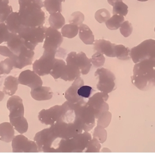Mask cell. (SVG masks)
I'll return each instance as SVG.
<instances>
[{
    "label": "cell",
    "mask_w": 155,
    "mask_h": 157,
    "mask_svg": "<svg viewBox=\"0 0 155 157\" xmlns=\"http://www.w3.org/2000/svg\"><path fill=\"white\" fill-rule=\"evenodd\" d=\"M62 105L65 109L64 113L49 128L58 137L68 140L84 132L74 122V109L69 101H65Z\"/></svg>",
    "instance_id": "6da1fadb"
},
{
    "label": "cell",
    "mask_w": 155,
    "mask_h": 157,
    "mask_svg": "<svg viewBox=\"0 0 155 157\" xmlns=\"http://www.w3.org/2000/svg\"><path fill=\"white\" fill-rule=\"evenodd\" d=\"M155 60H144L134 66L131 82L141 91H147L153 86Z\"/></svg>",
    "instance_id": "7a4b0ae2"
},
{
    "label": "cell",
    "mask_w": 155,
    "mask_h": 157,
    "mask_svg": "<svg viewBox=\"0 0 155 157\" xmlns=\"http://www.w3.org/2000/svg\"><path fill=\"white\" fill-rule=\"evenodd\" d=\"M87 101L85 100L76 104L70 102L74 109V121L84 132H89L95 126V114L93 109L87 104Z\"/></svg>",
    "instance_id": "3957f363"
},
{
    "label": "cell",
    "mask_w": 155,
    "mask_h": 157,
    "mask_svg": "<svg viewBox=\"0 0 155 157\" xmlns=\"http://www.w3.org/2000/svg\"><path fill=\"white\" fill-rule=\"evenodd\" d=\"M92 136L87 132L79 133L68 140L61 139L59 144L58 153H82L85 152Z\"/></svg>",
    "instance_id": "277c9868"
},
{
    "label": "cell",
    "mask_w": 155,
    "mask_h": 157,
    "mask_svg": "<svg viewBox=\"0 0 155 157\" xmlns=\"http://www.w3.org/2000/svg\"><path fill=\"white\" fill-rule=\"evenodd\" d=\"M61 140L53 133L49 128L37 132L34 138L38 151L43 153H58Z\"/></svg>",
    "instance_id": "5b68a950"
},
{
    "label": "cell",
    "mask_w": 155,
    "mask_h": 157,
    "mask_svg": "<svg viewBox=\"0 0 155 157\" xmlns=\"http://www.w3.org/2000/svg\"><path fill=\"white\" fill-rule=\"evenodd\" d=\"M130 56L134 64L144 60H155V40H147L132 48Z\"/></svg>",
    "instance_id": "8992f818"
},
{
    "label": "cell",
    "mask_w": 155,
    "mask_h": 157,
    "mask_svg": "<svg viewBox=\"0 0 155 157\" xmlns=\"http://www.w3.org/2000/svg\"><path fill=\"white\" fill-rule=\"evenodd\" d=\"M46 28L43 26L38 27L24 26L18 35L24 40L27 48L35 50L39 43H43L45 39Z\"/></svg>",
    "instance_id": "52a82bcc"
},
{
    "label": "cell",
    "mask_w": 155,
    "mask_h": 157,
    "mask_svg": "<svg viewBox=\"0 0 155 157\" xmlns=\"http://www.w3.org/2000/svg\"><path fill=\"white\" fill-rule=\"evenodd\" d=\"M58 52L44 50L40 58L36 60L33 64V71L40 76L50 74L55 61V56Z\"/></svg>",
    "instance_id": "ba28073f"
},
{
    "label": "cell",
    "mask_w": 155,
    "mask_h": 157,
    "mask_svg": "<svg viewBox=\"0 0 155 157\" xmlns=\"http://www.w3.org/2000/svg\"><path fill=\"white\" fill-rule=\"evenodd\" d=\"M95 76L98 77L99 80L96 88L99 91L108 94L115 90L116 77L109 70L104 67L99 68L96 71Z\"/></svg>",
    "instance_id": "9c48e42d"
},
{
    "label": "cell",
    "mask_w": 155,
    "mask_h": 157,
    "mask_svg": "<svg viewBox=\"0 0 155 157\" xmlns=\"http://www.w3.org/2000/svg\"><path fill=\"white\" fill-rule=\"evenodd\" d=\"M109 96L106 93L98 92L89 98L87 104L93 109L96 119H98L104 112L109 110V105L106 102Z\"/></svg>",
    "instance_id": "30bf717a"
},
{
    "label": "cell",
    "mask_w": 155,
    "mask_h": 157,
    "mask_svg": "<svg viewBox=\"0 0 155 157\" xmlns=\"http://www.w3.org/2000/svg\"><path fill=\"white\" fill-rule=\"evenodd\" d=\"M13 153H38V146L34 141L29 140L23 135H17L12 140Z\"/></svg>",
    "instance_id": "8fae6325"
},
{
    "label": "cell",
    "mask_w": 155,
    "mask_h": 157,
    "mask_svg": "<svg viewBox=\"0 0 155 157\" xmlns=\"http://www.w3.org/2000/svg\"><path fill=\"white\" fill-rule=\"evenodd\" d=\"M44 39L43 45L44 50L56 52H58V49L64 40L61 33L51 27L46 28Z\"/></svg>",
    "instance_id": "7c38bea8"
},
{
    "label": "cell",
    "mask_w": 155,
    "mask_h": 157,
    "mask_svg": "<svg viewBox=\"0 0 155 157\" xmlns=\"http://www.w3.org/2000/svg\"><path fill=\"white\" fill-rule=\"evenodd\" d=\"M64 111L65 109L62 105H56L47 109L41 110L39 112L38 118L41 123L51 126L59 120Z\"/></svg>",
    "instance_id": "4fadbf2b"
},
{
    "label": "cell",
    "mask_w": 155,
    "mask_h": 157,
    "mask_svg": "<svg viewBox=\"0 0 155 157\" xmlns=\"http://www.w3.org/2000/svg\"><path fill=\"white\" fill-rule=\"evenodd\" d=\"M66 62H70L79 67L82 75H87L91 68L92 63L91 59L87 57L83 52L77 53L71 52L68 54L66 58Z\"/></svg>",
    "instance_id": "5bb4252c"
},
{
    "label": "cell",
    "mask_w": 155,
    "mask_h": 157,
    "mask_svg": "<svg viewBox=\"0 0 155 157\" xmlns=\"http://www.w3.org/2000/svg\"><path fill=\"white\" fill-rule=\"evenodd\" d=\"M20 84L25 85L32 89L43 86V80L35 71L27 70L20 73L18 78Z\"/></svg>",
    "instance_id": "9a60e30c"
},
{
    "label": "cell",
    "mask_w": 155,
    "mask_h": 157,
    "mask_svg": "<svg viewBox=\"0 0 155 157\" xmlns=\"http://www.w3.org/2000/svg\"><path fill=\"white\" fill-rule=\"evenodd\" d=\"M34 55V50L26 47L19 56H16L13 54L10 58L13 61L14 68L21 70L32 64Z\"/></svg>",
    "instance_id": "2e32d148"
},
{
    "label": "cell",
    "mask_w": 155,
    "mask_h": 157,
    "mask_svg": "<svg viewBox=\"0 0 155 157\" xmlns=\"http://www.w3.org/2000/svg\"><path fill=\"white\" fill-rule=\"evenodd\" d=\"M84 85V81L80 76L76 78L74 80L72 85L66 90L65 94V98L67 101L73 104H76L88 100L83 99L78 95V89Z\"/></svg>",
    "instance_id": "e0dca14e"
},
{
    "label": "cell",
    "mask_w": 155,
    "mask_h": 157,
    "mask_svg": "<svg viewBox=\"0 0 155 157\" xmlns=\"http://www.w3.org/2000/svg\"><path fill=\"white\" fill-rule=\"evenodd\" d=\"M6 106L9 111V118L24 116V107L22 99L16 95H13L9 98Z\"/></svg>",
    "instance_id": "ac0fdd59"
},
{
    "label": "cell",
    "mask_w": 155,
    "mask_h": 157,
    "mask_svg": "<svg viewBox=\"0 0 155 157\" xmlns=\"http://www.w3.org/2000/svg\"><path fill=\"white\" fill-rule=\"evenodd\" d=\"M115 45V44H112L108 40L103 39L97 40H95L94 49L109 57H116L114 52Z\"/></svg>",
    "instance_id": "d6986e66"
},
{
    "label": "cell",
    "mask_w": 155,
    "mask_h": 157,
    "mask_svg": "<svg viewBox=\"0 0 155 157\" xmlns=\"http://www.w3.org/2000/svg\"><path fill=\"white\" fill-rule=\"evenodd\" d=\"M7 46L16 56H19L26 47L24 40L18 34L13 33H11L10 39L7 41Z\"/></svg>",
    "instance_id": "ffe728a7"
},
{
    "label": "cell",
    "mask_w": 155,
    "mask_h": 157,
    "mask_svg": "<svg viewBox=\"0 0 155 157\" xmlns=\"http://www.w3.org/2000/svg\"><path fill=\"white\" fill-rule=\"evenodd\" d=\"M31 95L34 100L43 101L51 99L53 93L49 87L41 86L31 90Z\"/></svg>",
    "instance_id": "44dd1931"
},
{
    "label": "cell",
    "mask_w": 155,
    "mask_h": 157,
    "mask_svg": "<svg viewBox=\"0 0 155 157\" xmlns=\"http://www.w3.org/2000/svg\"><path fill=\"white\" fill-rule=\"evenodd\" d=\"M66 67L64 74L60 78L65 81H74L81 75V71L79 67L75 64L70 62H66Z\"/></svg>",
    "instance_id": "7402d4cb"
},
{
    "label": "cell",
    "mask_w": 155,
    "mask_h": 157,
    "mask_svg": "<svg viewBox=\"0 0 155 157\" xmlns=\"http://www.w3.org/2000/svg\"><path fill=\"white\" fill-rule=\"evenodd\" d=\"M14 137V128L10 123L4 122L0 124V140L9 143Z\"/></svg>",
    "instance_id": "603a6c76"
},
{
    "label": "cell",
    "mask_w": 155,
    "mask_h": 157,
    "mask_svg": "<svg viewBox=\"0 0 155 157\" xmlns=\"http://www.w3.org/2000/svg\"><path fill=\"white\" fill-rule=\"evenodd\" d=\"M19 81L17 77L9 76L5 80L3 92L6 95L12 96L15 94L18 89Z\"/></svg>",
    "instance_id": "cb8c5ba5"
},
{
    "label": "cell",
    "mask_w": 155,
    "mask_h": 157,
    "mask_svg": "<svg viewBox=\"0 0 155 157\" xmlns=\"http://www.w3.org/2000/svg\"><path fill=\"white\" fill-rule=\"evenodd\" d=\"M6 26L11 33L17 34H19L25 26L22 24L17 14H13L8 18L6 22Z\"/></svg>",
    "instance_id": "d4e9b609"
},
{
    "label": "cell",
    "mask_w": 155,
    "mask_h": 157,
    "mask_svg": "<svg viewBox=\"0 0 155 157\" xmlns=\"http://www.w3.org/2000/svg\"><path fill=\"white\" fill-rule=\"evenodd\" d=\"M9 120L14 130L20 134H23L27 132L29 125L27 120L24 116L10 117Z\"/></svg>",
    "instance_id": "484cf974"
},
{
    "label": "cell",
    "mask_w": 155,
    "mask_h": 157,
    "mask_svg": "<svg viewBox=\"0 0 155 157\" xmlns=\"http://www.w3.org/2000/svg\"><path fill=\"white\" fill-rule=\"evenodd\" d=\"M79 36L80 40L87 45H91L95 42V36L87 25L82 24L79 27Z\"/></svg>",
    "instance_id": "4316f807"
},
{
    "label": "cell",
    "mask_w": 155,
    "mask_h": 157,
    "mask_svg": "<svg viewBox=\"0 0 155 157\" xmlns=\"http://www.w3.org/2000/svg\"><path fill=\"white\" fill-rule=\"evenodd\" d=\"M66 63L62 59L55 58L54 65L50 71V75L55 79L61 78L65 71Z\"/></svg>",
    "instance_id": "83f0119b"
},
{
    "label": "cell",
    "mask_w": 155,
    "mask_h": 157,
    "mask_svg": "<svg viewBox=\"0 0 155 157\" xmlns=\"http://www.w3.org/2000/svg\"><path fill=\"white\" fill-rule=\"evenodd\" d=\"M130 49L122 44H115L114 52L115 56L119 60H129L130 59Z\"/></svg>",
    "instance_id": "f1b7e54d"
},
{
    "label": "cell",
    "mask_w": 155,
    "mask_h": 157,
    "mask_svg": "<svg viewBox=\"0 0 155 157\" xmlns=\"http://www.w3.org/2000/svg\"><path fill=\"white\" fill-rule=\"evenodd\" d=\"M79 32V27L74 24H67L62 28L61 34L63 37L72 39L75 37Z\"/></svg>",
    "instance_id": "f546056e"
},
{
    "label": "cell",
    "mask_w": 155,
    "mask_h": 157,
    "mask_svg": "<svg viewBox=\"0 0 155 157\" xmlns=\"http://www.w3.org/2000/svg\"><path fill=\"white\" fill-rule=\"evenodd\" d=\"M124 21L123 16L116 14L106 21V26L109 30H117L121 27Z\"/></svg>",
    "instance_id": "4dcf8cb0"
},
{
    "label": "cell",
    "mask_w": 155,
    "mask_h": 157,
    "mask_svg": "<svg viewBox=\"0 0 155 157\" xmlns=\"http://www.w3.org/2000/svg\"><path fill=\"white\" fill-rule=\"evenodd\" d=\"M93 139L98 140L100 144H104L107 139V132L103 127L97 125L93 133Z\"/></svg>",
    "instance_id": "1f68e13d"
},
{
    "label": "cell",
    "mask_w": 155,
    "mask_h": 157,
    "mask_svg": "<svg viewBox=\"0 0 155 157\" xmlns=\"http://www.w3.org/2000/svg\"><path fill=\"white\" fill-rule=\"evenodd\" d=\"M49 24L53 29L59 30L65 24V19L61 14H55L49 18Z\"/></svg>",
    "instance_id": "d6a6232c"
},
{
    "label": "cell",
    "mask_w": 155,
    "mask_h": 157,
    "mask_svg": "<svg viewBox=\"0 0 155 157\" xmlns=\"http://www.w3.org/2000/svg\"><path fill=\"white\" fill-rule=\"evenodd\" d=\"M13 68V62L10 58L8 57L0 62V70L2 75H9Z\"/></svg>",
    "instance_id": "836d02e7"
},
{
    "label": "cell",
    "mask_w": 155,
    "mask_h": 157,
    "mask_svg": "<svg viewBox=\"0 0 155 157\" xmlns=\"http://www.w3.org/2000/svg\"><path fill=\"white\" fill-rule=\"evenodd\" d=\"M112 114L111 112L108 111L104 112L97 119V125L100 126L105 128L110 124L112 120Z\"/></svg>",
    "instance_id": "e575fe53"
},
{
    "label": "cell",
    "mask_w": 155,
    "mask_h": 157,
    "mask_svg": "<svg viewBox=\"0 0 155 157\" xmlns=\"http://www.w3.org/2000/svg\"><path fill=\"white\" fill-rule=\"evenodd\" d=\"M92 64L95 67H100L104 66L105 63V59L104 54L96 52L92 56Z\"/></svg>",
    "instance_id": "d590c367"
},
{
    "label": "cell",
    "mask_w": 155,
    "mask_h": 157,
    "mask_svg": "<svg viewBox=\"0 0 155 157\" xmlns=\"http://www.w3.org/2000/svg\"><path fill=\"white\" fill-rule=\"evenodd\" d=\"M11 34L6 24L0 22V44L4 42H7L10 39Z\"/></svg>",
    "instance_id": "8d00e7d4"
},
{
    "label": "cell",
    "mask_w": 155,
    "mask_h": 157,
    "mask_svg": "<svg viewBox=\"0 0 155 157\" xmlns=\"http://www.w3.org/2000/svg\"><path fill=\"white\" fill-rule=\"evenodd\" d=\"M101 145L95 139H92L89 141V144L85 150L86 153H99L100 152Z\"/></svg>",
    "instance_id": "74e56055"
},
{
    "label": "cell",
    "mask_w": 155,
    "mask_h": 157,
    "mask_svg": "<svg viewBox=\"0 0 155 157\" xmlns=\"http://www.w3.org/2000/svg\"><path fill=\"white\" fill-rule=\"evenodd\" d=\"M128 6L123 3L122 2H118L115 4L113 6V14L120 15H126L128 13Z\"/></svg>",
    "instance_id": "f35d334b"
},
{
    "label": "cell",
    "mask_w": 155,
    "mask_h": 157,
    "mask_svg": "<svg viewBox=\"0 0 155 157\" xmlns=\"http://www.w3.org/2000/svg\"><path fill=\"white\" fill-rule=\"evenodd\" d=\"M93 91H95V90H93L91 86L84 85L78 89V94L80 97L83 99H88L91 97Z\"/></svg>",
    "instance_id": "ab89813d"
},
{
    "label": "cell",
    "mask_w": 155,
    "mask_h": 157,
    "mask_svg": "<svg viewBox=\"0 0 155 157\" xmlns=\"http://www.w3.org/2000/svg\"><path fill=\"white\" fill-rule=\"evenodd\" d=\"M133 30V26L131 23L128 21H126L122 24L120 27V31L122 36L124 37H127L131 35Z\"/></svg>",
    "instance_id": "60d3db41"
},
{
    "label": "cell",
    "mask_w": 155,
    "mask_h": 157,
    "mask_svg": "<svg viewBox=\"0 0 155 157\" xmlns=\"http://www.w3.org/2000/svg\"><path fill=\"white\" fill-rule=\"evenodd\" d=\"M96 19L99 23L104 22L109 18L110 13L106 10H100L96 12Z\"/></svg>",
    "instance_id": "b9f144b4"
},
{
    "label": "cell",
    "mask_w": 155,
    "mask_h": 157,
    "mask_svg": "<svg viewBox=\"0 0 155 157\" xmlns=\"http://www.w3.org/2000/svg\"><path fill=\"white\" fill-rule=\"evenodd\" d=\"M0 55H2L4 57L10 58L13 53L8 46H0Z\"/></svg>",
    "instance_id": "7bdbcfd3"
},
{
    "label": "cell",
    "mask_w": 155,
    "mask_h": 157,
    "mask_svg": "<svg viewBox=\"0 0 155 157\" xmlns=\"http://www.w3.org/2000/svg\"><path fill=\"white\" fill-rule=\"evenodd\" d=\"M84 20V16L82 15V14H80V15H76L74 16V18L72 19L70 21V22L71 23L74 25H81L83 21Z\"/></svg>",
    "instance_id": "ee69618b"
},
{
    "label": "cell",
    "mask_w": 155,
    "mask_h": 157,
    "mask_svg": "<svg viewBox=\"0 0 155 157\" xmlns=\"http://www.w3.org/2000/svg\"><path fill=\"white\" fill-rule=\"evenodd\" d=\"M5 94L4 93V92L0 91V101H2L4 97H5Z\"/></svg>",
    "instance_id": "f6af8a7d"
},
{
    "label": "cell",
    "mask_w": 155,
    "mask_h": 157,
    "mask_svg": "<svg viewBox=\"0 0 155 157\" xmlns=\"http://www.w3.org/2000/svg\"><path fill=\"white\" fill-rule=\"evenodd\" d=\"M153 86H155V67L154 69V74H153V77L152 79Z\"/></svg>",
    "instance_id": "bcb514c9"
},
{
    "label": "cell",
    "mask_w": 155,
    "mask_h": 157,
    "mask_svg": "<svg viewBox=\"0 0 155 157\" xmlns=\"http://www.w3.org/2000/svg\"><path fill=\"white\" fill-rule=\"evenodd\" d=\"M108 1L109 3H110L112 5H113L115 2H116L117 1H121V0H108Z\"/></svg>",
    "instance_id": "7dc6e473"
},
{
    "label": "cell",
    "mask_w": 155,
    "mask_h": 157,
    "mask_svg": "<svg viewBox=\"0 0 155 157\" xmlns=\"http://www.w3.org/2000/svg\"><path fill=\"white\" fill-rule=\"evenodd\" d=\"M138 1L140 2H146V1H148V0H138Z\"/></svg>",
    "instance_id": "c3c4849f"
},
{
    "label": "cell",
    "mask_w": 155,
    "mask_h": 157,
    "mask_svg": "<svg viewBox=\"0 0 155 157\" xmlns=\"http://www.w3.org/2000/svg\"><path fill=\"white\" fill-rule=\"evenodd\" d=\"M1 70H0V78H1Z\"/></svg>",
    "instance_id": "681fc988"
},
{
    "label": "cell",
    "mask_w": 155,
    "mask_h": 157,
    "mask_svg": "<svg viewBox=\"0 0 155 157\" xmlns=\"http://www.w3.org/2000/svg\"><path fill=\"white\" fill-rule=\"evenodd\" d=\"M154 31H155V29H154Z\"/></svg>",
    "instance_id": "f907efd6"
}]
</instances>
